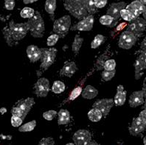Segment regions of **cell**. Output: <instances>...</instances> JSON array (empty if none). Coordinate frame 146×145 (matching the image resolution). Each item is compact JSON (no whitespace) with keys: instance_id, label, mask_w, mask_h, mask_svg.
Here are the masks:
<instances>
[{"instance_id":"obj_19","label":"cell","mask_w":146,"mask_h":145,"mask_svg":"<svg viewBox=\"0 0 146 145\" xmlns=\"http://www.w3.org/2000/svg\"><path fill=\"white\" fill-rule=\"evenodd\" d=\"M35 104V101L33 98H27L26 99H22L17 103V107L21 109L25 113H27L31 111L33 106Z\"/></svg>"},{"instance_id":"obj_9","label":"cell","mask_w":146,"mask_h":145,"mask_svg":"<svg viewBox=\"0 0 146 145\" xmlns=\"http://www.w3.org/2000/svg\"><path fill=\"white\" fill-rule=\"evenodd\" d=\"M36 94L38 97H46L50 91V81L46 78H40L34 85Z\"/></svg>"},{"instance_id":"obj_17","label":"cell","mask_w":146,"mask_h":145,"mask_svg":"<svg viewBox=\"0 0 146 145\" xmlns=\"http://www.w3.org/2000/svg\"><path fill=\"white\" fill-rule=\"evenodd\" d=\"M77 70H78V68H77L76 64L74 61H69V62L65 63V65L60 71V75L67 76V77H72Z\"/></svg>"},{"instance_id":"obj_36","label":"cell","mask_w":146,"mask_h":145,"mask_svg":"<svg viewBox=\"0 0 146 145\" xmlns=\"http://www.w3.org/2000/svg\"><path fill=\"white\" fill-rule=\"evenodd\" d=\"M57 114V112L55 111V110H49V111H46L43 113V117L46 120L52 121V119L55 118Z\"/></svg>"},{"instance_id":"obj_52","label":"cell","mask_w":146,"mask_h":145,"mask_svg":"<svg viewBox=\"0 0 146 145\" xmlns=\"http://www.w3.org/2000/svg\"><path fill=\"white\" fill-rule=\"evenodd\" d=\"M143 108L146 110V98H145V102H144V106H143Z\"/></svg>"},{"instance_id":"obj_25","label":"cell","mask_w":146,"mask_h":145,"mask_svg":"<svg viewBox=\"0 0 146 145\" xmlns=\"http://www.w3.org/2000/svg\"><path fill=\"white\" fill-rule=\"evenodd\" d=\"M83 41H84V39L82 37H80L79 35L75 36V39H74V41L72 43V51L75 54L78 53L79 50L82 46Z\"/></svg>"},{"instance_id":"obj_14","label":"cell","mask_w":146,"mask_h":145,"mask_svg":"<svg viewBox=\"0 0 146 145\" xmlns=\"http://www.w3.org/2000/svg\"><path fill=\"white\" fill-rule=\"evenodd\" d=\"M145 7L146 6L144 4L142 3L139 0H135L128 5L125 8L128 11H130L136 17H138L139 16V15L143 14L145 9Z\"/></svg>"},{"instance_id":"obj_47","label":"cell","mask_w":146,"mask_h":145,"mask_svg":"<svg viewBox=\"0 0 146 145\" xmlns=\"http://www.w3.org/2000/svg\"><path fill=\"white\" fill-rule=\"evenodd\" d=\"M6 112H7V109L5 108H2L0 109V113H1V114H5Z\"/></svg>"},{"instance_id":"obj_8","label":"cell","mask_w":146,"mask_h":145,"mask_svg":"<svg viewBox=\"0 0 146 145\" xmlns=\"http://www.w3.org/2000/svg\"><path fill=\"white\" fill-rule=\"evenodd\" d=\"M75 145H89L92 142V135L86 130H79L73 136Z\"/></svg>"},{"instance_id":"obj_3","label":"cell","mask_w":146,"mask_h":145,"mask_svg":"<svg viewBox=\"0 0 146 145\" xmlns=\"http://www.w3.org/2000/svg\"><path fill=\"white\" fill-rule=\"evenodd\" d=\"M29 26V31L34 38H41L44 36L45 27L44 22L38 11L35 12V14L32 18H30L27 21Z\"/></svg>"},{"instance_id":"obj_20","label":"cell","mask_w":146,"mask_h":145,"mask_svg":"<svg viewBox=\"0 0 146 145\" xmlns=\"http://www.w3.org/2000/svg\"><path fill=\"white\" fill-rule=\"evenodd\" d=\"M83 98L86 99H94L98 95V90L91 85H88L81 93Z\"/></svg>"},{"instance_id":"obj_46","label":"cell","mask_w":146,"mask_h":145,"mask_svg":"<svg viewBox=\"0 0 146 145\" xmlns=\"http://www.w3.org/2000/svg\"><path fill=\"white\" fill-rule=\"evenodd\" d=\"M38 0H23V2L25 4H31L33 2H37Z\"/></svg>"},{"instance_id":"obj_44","label":"cell","mask_w":146,"mask_h":145,"mask_svg":"<svg viewBox=\"0 0 146 145\" xmlns=\"http://www.w3.org/2000/svg\"><path fill=\"white\" fill-rule=\"evenodd\" d=\"M139 118L141 120L143 121L145 124H146V110L144 109L143 111H141L139 115Z\"/></svg>"},{"instance_id":"obj_15","label":"cell","mask_w":146,"mask_h":145,"mask_svg":"<svg viewBox=\"0 0 146 145\" xmlns=\"http://www.w3.org/2000/svg\"><path fill=\"white\" fill-rule=\"evenodd\" d=\"M145 97L143 94V90H139V91H135L132 93L129 98V105L131 108H136L138 106H140L144 104Z\"/></svg>"},{"instance_id":"obj_16","label":"cell","mask_w":146,"mask_h":145,"mask_svg":"<svg viewBox=\"0 0 146 145\" xmlns=\"http://www.w3.org/2000/svg\"><path fill=\"white\" fill-rule=\"evenodd\" d=\"M27 55L31 62H36L41 59V50L36 45H30L27 47Z\"/></svg>"},{"instance_id":"obj_43","label":"cell","mask_w":146,"mask_h":145,"mask_svg":"<svg viewBox=\"0 0 146 145\" xmlns=\"http://www.w3.org/2000/svg\"><path fill=\"white\" fill-rule=\"evenodd\" d=\"M106 59H107V57L106 56H100V57L98 59V61H97V65H98V67H100L98 70H100L102 67H104V64H105L106 61Z\"/></svg>"},{"instance_id":"obj_4","label":"cell","mask_w":146,"mask_h":145,"mask_svg":"<svg viewBox=\"0 0 146 145\" xmlns=\"http://www.w3.org/2000/svg\"><path fill=\"white\" fill-rule=\"evenodd\" d=\"M70 27L71 18L69 15H66L54 22L52 31L55 33L58 34L60 38H64L69 33Z\"/></svg>"},{"instance_id":"obj_23","label":"cell","mask_w":146,"mask_h":145,"mask_svg":"<svg viewBox=\"0 0 146 145\" xmlns=\"http://www.w3.org/2000/svg\"><path fill=\"white\" fill-rule=\"evenodd\" d=\"M100 22L103 25H106L107 27H113L117 25V20L113 18L112 16H111L110 15H104L102 16L100 18Z\"/></svg>"},{"instance_id":"obj_18","label":"cell","mask_w":146,"mask_h":145,"mask_svg":"<svg viewBox=\"0 0 146 145\" xmlns=\"http://www.w3.org/2000/svg\"><path fill=\"white\" fill-rule=\"evenodd\" d=\"M126 94V91L124 90V88L123 85H119L117 89V93H116L114 100L116 106H122L125 104Z\"/></svg>"},{"instance_id":"obj_49","label":"cell","mask_w":146,"mask_h":145,"mask_svg":"<svg viewBox=\"0 0 146 145\" xmlns=\"http://www.w3.org/2000/svg\"><path fill=\"white\" fill-rule=\"evenodd\" d=\"M143 18L146 20V7H145V9L144 12H143Z\"/></svg>"},{"instance_id":"obj_32","label":"cell","mask_w":146,"mask_h":145,"mask_svg":"<svg viewBox=\"0 0 146 145\" xmlns=\"http://www.w3.org/2000/svg\"><path fill=\"white\" fill-rule=\"evenodd\" d=\"M11 113H12L13 116L19 117V118H22L23 120L26 118V116H27V113H25V112H24L21 109H20L19 107H15V108H13L12 110H11Z\"/></svg>"},{"instance_id":"obj_40","label":"cell","mask_w":146,"mask_h":145,"mask_svg":"<svg viewBox=\"0 0 146 145\" xmlns=\"http://www.w3.org/2000/svg\"><path fill=\"white\" fill-rule=\"evenodd\" d=\"M38 145H55V141L52 137L43 138Z\"/></svg>"},{"instance_id":"obj_53","label":"cell","mask_w":146,"mask_h":145,"mask_svg":"<svg viewBox=\"0 0 146 145\" xmlns=\"http://www.w3.org/2000/svg\"><path fill=\"white\" fill-rule=\"evenodd\" d=\"M143 84H146V77H145V79H144V82H143Z\"/></svg>"},{"instance_id":"obj_10","label":"cell","mask_w":146,"mask_h":145,"mask_svg":"<svg viewBox=\"0 0 146 145\" xmlns=\"http://www.w3.org/2000/svg\"><path fill=\"white\" fill-rule=\"evenodd\" d=\"M94 25V16L90 14L85 18L82 19L78 23L70 27L71 31H91Z\"/></svg>"},{"instance_id":"obj_24","label":"cell","mask_w":146,"mask_h":145,"mask_svg":"<svg viewBox=\"0 0 146 145\" xmlns=\"http://www.w3.org/2000/svg\"><path fill=\"white\" fill-rule=\"evenodd\" d=\"M103 117L101 112L97 108H93L88 113V118L91 122H98Z\"/></svg>"},{"instance_id":"obj_1","label":"cell","mask_w":146,"mask_h":145,"mask_svg":"<svg viewBox=\"0 0 146 145\" xmlns=\"http://www.w3.org/2000/svg\"><path fill=\"white\" fill-rule=\"evenodd\" d=\"M29 31L27 22L24 23H15L11 21L9 25L4 29L3 33L7 44L13 45V41H19L26 36Z\"/></svg>"},{"instance_id":"obj_11","label":"cell","mask_w":146,"mask_h":145,"mask_svg":"<svg viewBox=\"0 0 146 145\" xmlns=\"http://www.w3.org/2000/svg\"><path fill=\"white\" fill-rule=\"evenodd\" d=\"M114 101L113 99H104L98 100L93 104V108H97L102 113L103 116H106L109 115L111 109L114 106Z\"/></svg>"},{"instance_id":"obj_26","label":"cell","mask_w":146,"mask_h":145,"mask_svg":"<svg viewBox=\"0 0 146 145\" xmlns=\"http://www.w3.org/2000/svg\"><path fill=\"white\" fill-rule=\"evenodd\" d=\"M120 17L127 22H131L137 18L130 11L127 10L126 8H124L120 11Z\"/></svg>"},{"instance_id":"obj_38","label":"cell","mask_w":146,"mask_h":145,"mask_svg":"<svg viewBox=\"0 0 146 145\" xmlns=\"http://www.w3.org/2000/svg\"><path fill=\"white\" fill-rule=\"evenodd\" d=\"M59 38L60 37H59V36L58 34H52V35H51V36H50L48 37L47 41H46V44H47V45L50 47L53 46V45H55V44L57 43V41L58 40Z\"/></svg>"},{"instance_id":"obj_48","label":"cell","mask_w":146,"mask_h":145,"mask_svg":"<svg viewBox=\"0 0 146 145\" xmlns=\"http://www.w3.org/2000/svg\"><path fill=\"white\" fill-rule=\"evenodd\" d=\"M89 145H100V144H99L97 143V142H91Z\"/></svg>"},{"instance_id":"obj_33","label":"cell","mask_w":146,"mask_h":145,"mask_svg":"<svg viewBox=\"0 0 146 145\" xmlns=\"http://www.w3.org/2000/svg\"><path fill=\"white\" fill-rule=\"evenodd\" d=\"M137 61L143 70L146 69V51H142L139 57L137 58Z\"/></svg>"},{"instance_id":"obj_35","label":"cell","mask_w":146,"mask_h":145,"mask_svg":"<svg viewBox=\"0 0 146 145\" xmlns=\"http://www.w3.org/2000/svg\"><path fill=\"white\" fill-rule=\"evenodd\" d=\"M116 61L114 59H108L104 64V68L106 70H115Z\"/></svg>"},{"instance_id":"obj_2","label":"cell","mask_w":146,"mask_h":145,"mask_svg":"<svg viewBox=\"0 0 146 145\" xmlns=\"http://www.w3.org/2000/svg\"><path fill=\"white\" fill-rule=\"evenodd\" d=\"M88 0H64V7L78 19H82L88 16Z\"/></svg>"},{"instance_id":"obj_22","label":"cell","mask_w":146,"mask_h":145,"mask_svg":"<svg viewBox=\"0 0 146 145\" xmlns=\"http://www.w3.org/2000/svg\"><path fill=\"white\" fill-rule=\"evenodd\" d=\"M45 11L48 13L51 19L54 20L55 11L56 9V0H46L44 6Z\"/></svg>"},{"instance_id":"obj_51","label":"cell","mask_w":146,"mask_h":145,"mask_svg":"<svg viewBox=\"0 0 146 145\" xmlns=\"http://www.w3.org/2000/svg\"><path fill=\"white\" fill-rule=\"evenodd\" d=\"M143 144H144V145H146V136L143 138Z\"/></svg>"},{"instance_id":"obj_21","label":"cell","mask_w":146,"mask_h":145,"mask_svg":"<svg viewBox=\"0 0 146 145\" xmlns=\"http://www.w3.org/2000/svg\"><path fill=\"white\" fill-rule=\"evenodd\" d=\"M58 123L59 125H64L70 122V112L67 110H61L58 113Z\"/></svg>"},{"instance_id":"obj_39","label":"cell","mask_w":146,"mask_h":145,"mask_svg":"<svg viewBox=\"0 0 146 145\" xmlns=\"http://www.w3.org/2000/svg\"><path fill=\"white\" fill-rule=\"evenodd\" d=\"M11 124H12L13 127H20L21 125V124L23 122V119L19 117L15 116H12L11 117Z\"/></svg>"},{"instance_id":"obj_45","label":"cell","mask_w":146,"mask_h":145,"mask_svg":"<svg viewBox=\"0 0 146 145\" xmlns=\"http://www.w3.org/2000/svg\"><path fill=\"white\" fill-rule=\"evenodd\" d=\"M140 49L142 51H146V36L144 38V39L143 40L142 43H141Z\"/></svg>"},{"instance_id":"obj_31","label":"cell","mask_w":146,"mask_h":145,"mask_svg":"<svg viewBox=\"0 0 146 145\" xmlns=\"http://www.w3.org/2000/svg\"><path fill=\"white\" fill-rule=\"evenodd\" d=\"M116 70H104L102 72L101 76L102 79L104 81H106V82H108V81H110L111 79H112L115 76Z\"/></svg>"},{"instance_id":"obj_29","label":"cell","mask_w":146,"mask_h":145,"mask_svg":"<svg viewBox=\"0 0 146 145\" xmlns=\"http://www.w3.org/2000/svg\"><path fill=\"white\" fill-rule=\"evenodd\" d=\"M35 14V11L33 8L29 7H24L23 9L21 11L20 16L24 19H30L32 18Z\"/></svg>"},{"instance_id":"obj_28","label":"cell","mask_w":146,"mask_h":145,"mask_svg":"<svg viewBox=\"0 0 146 145\" xmlns=\"http://www.w3.org/2000/svg\"><path fill=\"white\" fill-rule=\"evenodd\" d=\"M52 90L55 93H61L65 90V84L61 81H55L52 85Z\"/></svg>"},{"instance_id":"obj_12","label":"cell","mask_w":146,"mask_h":145,"mask_svg":"<svg viewBox=\"0 0 146 145\" xmlns=\"http://www.w3.org/2000/svg\"><path fill=\"white\" fill-rule=\"evenodd\" d=\"M146 130V124L141 120L139 117L135 118L129 127V133L131 136H137L139 133H143Z\"/></svg>"},{"instance_id":"obj_41","label":"cell","mask_w":146,"mask_h":145,"mask_svg":"<svg viewBox=\"0 0 146 145\" xmlns=\"http://www.w3.org/2000/svg\"><path fill=\"white\" fill-rule=\"evenodd\" d=\"M5 7L8 11L14 9L15 0H5Z\"/></svg>"},{"instance_id":"obj_30","label":"cell","mask_w":146,"mask_h":145,"mask_svg":"<svg viewBox=\"0 0 146 145\" xmlns=\"http://www.w3.org/2000/svg\"><path fill=\"white\" fill-rule=\"evenodd\" d=\"M104 41H105V36H103V35H100V34H98V35H97V36L94 37V40L92 41L91 47L92 49L97 48V47H98L102 43H104Z\"/></svg>"},{"instance_id":"obj_34","label":"cell","mask_w":146,"mask_h":145,"mask_svg":"<svg viewBox=\"0 0 146 145\" xmlns=\"http://www.w3.org/2000/svg\"><path fill=\"white\" fill-rule=\"evenodd\" d=\"M81 93H82V88H81V87H77L71 92L70 97H69V99L71 101L75 100V99H77L81 94Z\"/></svg>"},{"instance_id":"obj_42","label":"cell","mask_w":146,"mask_h":145,"mask_svg":"<svg viewBox=\"0 0 146 145\" xmlns=\"http://www.w3.org/2000/svg\"><path fill=\"white\" fill-rule=\"evenodd\" d=\"M108 0H94V5L97 8H103L106 5Z\"/></svg>"},{"instance_id":"obj_6","label":"cell","mask_w":146,"mask_h":145,"mask_svg":"<svg viewBox=\"0 0 146 145\" xmlns=\"http://www.w3.org/2000/svg\"><path fill=\"white\" fill-rule=\"evenodd\" d=\"M137 37L132 32L129 31H123L119 36L118 45L120 48L124 50H129L135 45Z\"/></svg>"},{"instance_id":"obj_5","label":"cell","mask_w":146,"mask_h":145,"mask_svg":"<svg viewBox=\"0 0 146 145\" xmlns=\"http://www.w3.org/2000/svg\"><path fill=\"white\" fill-rule=\"evenodd\" d=\"M41 68L46 70L54 63L57 54V50L55 48H41Z\"/></svg>"},{"instance_id":"obj_50","label":"cell","mask_w":146,"mask_h":145,"mask_svg":"<svg viewBox=\"0 0 146 145\" xmlns=\"http://www.w3.org/2000/svg\"><path fill=\"white\" fill-rule=\"evenodd\" d=\"M143 4H144L145 5H146V0H139Z\"/></svg>"},{"instance_id":"obj_27","label":"cell","mask_w":146,"mask_h":145,"mask_svg":"<svg viewBox=\"0 0 146 145\" xmlns=\"http://www.w3.org/2000/svg\"><path fill=\"white\" fill-rule=\"evenodd\" d=\"M36 126V121L35 120L31 121V122H27V123H26L25 124H24V125L19 127V130L20 132H23V133H25V132H31V131L35 129Z\"/></svg>"},{"instance_id":"obj_7","label":"cell","mask_w":146,"mask_h":145,"mask_svg":"<svg viewBox=\"0 0 146 145\" xmlns=\"http://www.w3.org/2000/svg\"><path fill=\"white\" fill-rule=\"evenodd\" d=\"M146 28V20L144 18L137 17L134 20L131 21L127 27V31L132 32L137 37L142 35Z\"/></svg>"},{"instance_id":"obj_54","label":"cell","mask_w":146,"mask_h":145,"mask_svg":"<svg viewBox=\"0 0 146 145\" xmlns=\"http://www.w3.org/2000/svg\"><path fill=\"white\" fill-rule=\"evenodd\" d=\"M66 145H75V144H72V143H69Z\"/></svg>"},{"instance_id":"obj_13","label":"cell","mask_w":146,"mask_h":145,"mask_svg":"<svg viewBox=\"0 0 146 145\" xmlns=\"http://www.w3.org/2000/svg\"><path fill=\"white\" fill-rule=\"evenodd\" d=\"M125 7H126V4L124 2L111 4L109 9L107 10V14L110 15L113 18L117 20L120 17V11L125 8Z\"/></svg>"},{"instance_id":"obj_37","label":"cell","mask_w":146,"mask_h":145,"mask_svg":"<svg viewBox=\"0 0 146 145\" xmlns=\"http://www.w3.org/2000/svg\"><path fill=\"white\" fill-rule=\"evenodd\" d=\"M97 8L94 5V0H88L87 3V11L88 13L93 15L97 12Z\"/></svg>"}]
</instances>
